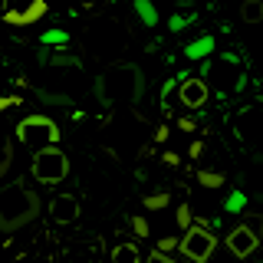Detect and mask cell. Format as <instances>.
Here are the masks:
<instances>
[{"label": "cell", "mask_w": 263, "mask_h": 263, "mask_svg": "<svg viewBox=\"0 0 263 263\" xmlns=\"http://www.w3.org/2000/svg\"><path fill=\"white\" fill-rule=\"evenodd\" d=\"M40 197L23 181L0 187V234H16L40 217Z\"/></svg>", "instance_id": "cell-1"}, {"label": "cell", "mask_w": 263, "mask_h": 263, "mask_svg": "<svg viewBox=\"0 0 263 263\" xmlns=\"http://www.w3.org/2000/svg\"><path fill=\"white\" fill-rule=\"evenodd\" d=\"M30 171H33V181H40V184H60L69 175V158H66L60 145L40 148V152H33Z\"/></svg>", "instance_id": "cell-2"}, {"label": "cell", "mask_w": 263, "mask_h": 263, "mask_svg": "<svg viewBox=\"0 0 263 263\" xmlns=\"http://www.w3.org/2000/svg\"><path fill=\"white\" fill-rule=\"evenodd\" d=\"M16 138L23 145H30L33 152L49 145H60V125H56L49 115H27V119L16 125Z\"/></svg>", "instance_id": "cell-3"}, {"label": "cell", "mask_w": 263, "mask_h": 263, "mask_svg": "<svg viewBox=\"0 0 263 263\" xmlns=\"http://www.w3.org/2000/svg\"><path fill=\"white\" fill-rule=\"evenodd\" d=\"M178 250H181V257L191 260V263H208L211 253L217 250V237L208 230V220H197L191 230H184L178 240Z\"/></svg>", "instance_id": "cell-4"}, {"label": "cell", "mask_w": 263, "mask_h": 263, "mask_svg": "<svg viewBox=\"0 0 263 263\" xmlns=\"http://www.w3.org/2000/svg\"><path fill=\"white\" fill-rule=\"evenodd\" d=\"M227 250L234 253V257L247 260V257H253V253L260 250V237L253 234V230L247 227V224H237V227L227 234Z\"/></svg>", "instance_id": "cell-5"}, {"label": "cell", "mask_w": 263, "mask_h": 263, "mask_svg": "<svg viewBox=\"0 0 263 263\" xmlns=\"http://www.w3.org/2000/svg\"><path fill=\"white\" fill-rule=\"evenodd\" d=\"M178 99H181L184 109H204L208 99H211V89H208V82L201 76H191V79H184L178 86Z\"/></svg>", "instance_id": "cell-6"}, {"label": "cell", "mask_w": 263, "mask_h": 263, "mask_svg": "<svg viewBox=\"0 0 263 263\" xmlns=\"http://www.w3.org/2000/svg\"><path fill=\"white\" fill-rule=\"evenodd\" d=\"M49 214H53L56 224H72V220L79 217V201L72 194H56L53 201H49Z\"/></svg>", "instance_id": "cell-7"}, {"label": "cell", "mask_w": 263, "mask_h": 263, "mask_svg": "<svg viewBox=\"0 0 263 263\" xmlns=\"http://www.w3.org/2000/svg\"><path fill=\"white\" fill-rule=\"evenodd\" d=\"M46 10H49V7L43 4V0H36V4L23 7V10H7V13H4V20L10 23V27H30V23H36Z\"/></svg>", "instance_id": "cell-8"}, {"label": "cell", "mask_w": 263, "mask_h": 263, "mask_svg": "<svg viewBox=\"0 0 263 263\" xmlns=\"http://www.w3.org/2000/svg\"><path fill=\"white\" fill-rule=\"evenodd\" d=\"M217 49V40L211 36V33H201L197 40H191V43L184 46V56L191 63H204V60H211V53Z\"/></svg>", "instance_id": "cell-9"}, {"label": "cell", "mask_w": 263, "mask_h": 263, "mask_svg": "<svg viewBox=\"0 0 263 263\" xmlns=\"http://www.w3.org/2000/svg\"><path fill=\"white\" fill-rule=\"evenodd\" d=\"M135 16L142 20V27H158V7L152 0H135Z\"/></svg>", "instance_id": "cell-10"}, {"label": "cell", "mask_w": 263, "mask_h": 263, "mask_svg": "<svg viewBox=\"0 0 263 263\" xmlns=\"http://www.w3.org/2000/svg\"><path fill=\"white\" fill-rule=\"evenodd\" d=\"M112 263H142V257H138V247L135 243H119L112 250Z\"/></svg>", "instance_id": "cell-11"}, {"label": "cell", "mask_w": 263, "mask_h": 263, "mask_svg": "<svg viewBox=\"0 0 263 263\" xmlns=\"http://www.w3.org/2000/svg\"><path fill=\"white\" fill-rule=\"evenodd\" d=\"M197 184L208 187V191H217V187H224V184H227V178L220 175V171H208V168H201V171H197Z\"/></svg>", "instance_id": "cell-12"}, {"label": "cell", "mask_w": 263, "mask_h": 263, "mask_svg": "<svg viewBox=\"0 0 263 263\" xmlns=\"http://www.w3.org/2000/svg\"><path fill=\"white\" fill-rule=\"evenodd\" d=\"M10 168H13V145H10V138L0 135V181L7 178Z\"/></svg>", "instance_id": "cell-13"}, {"label": "cell", "mask_w": 263, "mask_h": 263, "mask_svg": "<svg viewBox=\"0 0 263 263\" xmlns=\"http://www.w3.org/2000/svg\"><path fill=\"white\" fill-rule=\"evenodd\" d=\"M240 16H243V23H260L263 20V0H243Z\"/></svg>", "instance_id": "cell-14"}, {"label": "cell", "mask_w": 263, "mask_h": 263, "mask_svg": "<svg viewBox=\"0 0 263 263\" xmlns=\"http://www.w3.org/2000/svg\"><path fill=\"white\" fill-rule=\"evenodd\" d=\"M224 211H227V214H243V211H247V194H243V191H227Z\"/></svg>", "instance_id": "cell-15"}, {"label": "cell", "mask_w": 263, "mask_h": 263, "mask_svg": "<svg viewBox=\"0 0 263 263\" xmlns=\"http://www.w3.org/2000/svg\"><path fill=\"white\" fill-rule=\"evenodd\" d=\"M171 204V194L168 191H158V194H148L145 201H142V208L145 211H161V208H168Z\"/></svg>", "instance_id": "cell-16"}, {"label": "cell", "mask_w": 263, "mask_h": 263, "mask_svg": "<svg viewBox=\"0 0 263 263\" xmlns=\"http://www.w3.org/2000/svg\"><path fill=\"white\" fill-rule=\"evenodd\" d=\"M66 30H43L40 33V46H63L66 43Z\"/></svg>", "instance_id": "cell-17"}, {"label": "cell", "mask_w": 263, "mask_h": 263, "mask_svg": "<svg viewBox=\"0 0 263 263\" xmlns=\"http://www.w3.org/2000/svg\"><path fill=\"white\" fill-rule=\"evenodd\" d=\"M191 20H194V13H191V16H184V13H171V16H168V30H171V33H181L184 27H191Z\"/></svg>", "instance_id": "cell-18"}, {"label": "cell", "mask_w": 263, "mask_h": 263, "mask_svg": "<svg viewBox=\"0 0 263 263\" xmlns=\"http://www.w3.org/2000/svg\"><path fill=\"white\" fill-rule=\"evenodd\" d=\"M175 220H178V227H181V230H191V227H194L191 208H187V204H181V208H178V214H175Z\"/></svg>", "instance_id": "cell-19"}, {"label": "cell", "mask_w": 263, "mask_h": 263, "mask_svg": "<svg viewBox=\"0 0 263 263\" xmlns=\"http://www.w3.org/2000/svg\"><path fill=\"white\" fill-rule=\"evenodd\" d=\"M178 240H181V237H161L155 250H158V253H164V257H171V250H178Z\"/></svg>", "instance_id": "cell-20"}, {"label": "cell", "mask_w": 263, "mask_h": 263, "mask_svg": "<svg viewBox=\"0 0 263 263\" xmlns=\"http://www.w3.org/2000/svg\"><path fill=\"white\" fill-rule=\"evenodd\" d=\"M243 224L250 227V230H253V234H257V237H263V217H260V214H250V217H247Z\"/></svg>", "instance_id": "cell-21"}, {"label": "cell", "mask_w": 263, "mask_h": 263, "mask_svg": "<svg viewBox=\"0 0 263 263\" xmlns=\"http://www.w3.org/2000/svg\"><path fill=\"white\" fill-rule=\"evenodd\" d=\"M132 227H135L138 240H142V237H148V234H152V230H148V220H145V217H135V220H132Z\"/></svg>", "instance_id": "cell-22"}, {"label": "cell", "mask_w": 263, "mask_h": 263, "mask_svg": "<svg viewBox=\"0 0 263 263\" xmlns=\"http://www.w3.org/2000/svg\"><path fill=\"white\" fill-rule=\"evenodd\" d=\"M13 105H20V96H0V112L13 109Z\"/></svg>", "instance_id": "cell-23"}, {"label": "cell", "mask_w": 263, "mask_h": 263, "mask_svg": "<svg viewBox=\"0 0 263 263\" xmlns=\"http://www.w3.org/2000/svg\"><path fill=\"white\" fill-rule=\"evenodd\" d=\"M142 263H175V260H171V257H164V253H158V250H152V253H148V257H145Z\"/></svg>", "instance_id": "cell-24"}, {"label": "cell", "mask_w": 263, "mask_h": 263, "mask_svg": "<svg viewBox=\"0 0 263 263\" xmlns=\"http://www.w3.org/2000/svg\"><path fill=\"white\" fill-rule=\"evenodd\" d=\"M164 161H168V164H171V168H178V164H181V158H178V155H175V152H164Z\"/></svg>", "instance_id": "cell-25"}, {"label": "cell", "mask_w": 263, "mask_h": 263, "mask_svg": "<svg viewBox=\"0 0 263 263\" xmlns=\"http://www.w3.org/2000/svg\"><path fill=\"white\" fill-rule=\"evenodd\" d=\"M178 128H184V132H194V119H178Z\"/></svg>", "instance_id": "cell-26"}, {"label": "cell", "mask_w": 263, "mask_h": 263, "mask_svg": "<svg viewBox=\"0 0 263 263\" xmlns=\"http://www.w3.org/2000/svg\"><path fill=\"white\" fill-rule=\"evenodd\" d=\"M201 155H204V142H194L191 145V158H201Z\"/></svg>", "instance_id": "cell-27"}, {"label": "cell", "mask_w": 263, "mask_h": 263, "mask_svg": "<svg viewBox=\"0 0 263 263\" xmlns=\"http://www.w3.org/2000/svg\"><path fill=\"white\" fill-rule=\"evenodd\" d=\"M164 138H168V128H164V125H161L158 132H155V142H164Z\"/></svg>", "instance_id": "cell-28"}]
</instances>
